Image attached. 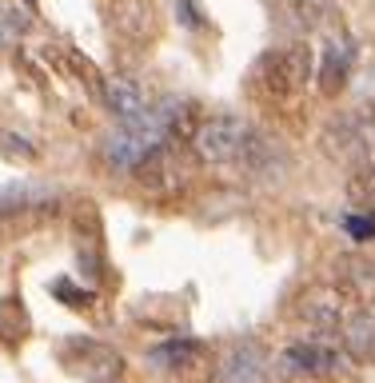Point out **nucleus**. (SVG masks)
<instances>
[{"label":"nucleus","mask_w":375,"mask_h":383,"mask_svg":"<svg viewBox=\"0 0 375 383\" xmlns=\"http://www.w3.org/2000/svg\"><path fill=\"white\" fill-rule=\"evenodd\" d=\"M315 76V56L303 40H288L279 48H268L260 60L251 64V92L263 100V104H275V108H291L296 100L303 96L308 80Z\"/></svg>","instance_id":"1"},{"label":"nucleus","mask_w":375,"mask_h":383,"mask_svg":"<svg viewBox=\"0 0 375 383\" xmlns=\"http://www.w3.org/2000/svg\"><path fill=\"white\" fill-rule=\"evenodd\" d=\"M320 148L327 160L348 164L355 172L375 168V112L355 108L339 112L336 120H327V128L320 132Z\"/></svg>","instance_id":"2"},{"label":"nucleus","mask_w":375,"mask_h":383,"mask_svg":"<svg viewBox=\"0 0 375 383\" xmlns=\"http://www.w3.org/2000/svg\"><path fill=\"white\" fill-rule=\"evenodd\" d=\"M196 156L188 144H176V140H164L156 148L144 156V160L132 168L136 176V184L148 192V196H180L188 184H192V176H196Z\"/></svg>","instance_id":"3"},{"label":"nucleus","mask_w":375,"mask_h":383,"mask_svg":"<svg viewBox=\"0 0 375 383\" xmlns=\"http://www.w3.org/2000/svg\"><path fill=\"white\" fill-rule=\"evenodd\" d=\"M251 136V124L236 112H216L204 116L196 136H192V156L200 164H236L244 144Z\"/></svg>","instance_id":"4"},{"label":"nucleus","mask_w":375,"mask_h":383,"mask_svg":"<svg viewBox=\"0 0 375 383\" xmlns=\"http://www.w3.org/2000/svg\"><path fill=\"white\" fill-rule=\"evenodd\" d=\"M296 320L315 327V332H343L348 320L355 316V299L336 284V280H320V284H308L291 304Z\"/></svg>","instance_id":"5"},{"label":"nucleus","mask_w":375,"mask_h":383,"mask_svg":"<svg viewBox=\"0 0 375 383\" xmlns=\"http://www.w3.org/2000/svg\"><path fill=\"white\" fill-rule=\"evenodd\" d=\"M148 363L180 383H204L216 375L220 359H216V351L204 339H168V344L148 351Z\"/></svg>","instance_id":"6"},{"label":"nucleus","mask_w":375,"mask_h":383,"mask_svg":"<svg viewBox=\"0 0 375 383\" xmlns=\"http://www.w3.org/2000/svg\"><path fill=\"white\" fill-rule=\"evenodd\" d=\"M60 363L88 383H112L124 375V356L100 339H68L60 347Z\"/></svg>","instance_id":"7"},{"label":"nucleus","mask_w":375,"mask_h":383,"mask_svg":"<svg viewBox=\"0 0 375 383\" xmlns=\"http://www.w3.org/2000/svg\"><path fill=\"white\" fill-rule=\"evenodd\" d=\"M279 359H284L288 371L312 375V379H331V375L351 368V359H348V351H343L339 339H296Z\"/></svg>","instance_id":"8"},{"label":"nucleus","mask_w":375,"mask_h":383,"mask_svg":"<svg viewBox=\"0 0 375 383\" xmlns=\"http://www.w3.org/2000/svg\"><path fill=\"white\" fill-rule=\"evenodd\" d=\"M288 148L279 144L275 136H268V132H260V128H251L248 144H244V152H239L236 168L244 176H251V180H263V184H279L284 176H288Z\"/></svg>","instance_id":"9"},{"label":"nucleus","mask_w":375,"mask_h":383,"mask_svg":"<svg viewBox=\"0 0 375 383\" xmlns=\"http://www.w3.org/2000/svg\"><path fill=\"white\" fill-rule=\"evenodd\" d=\"M100 100L120 116V120H136V116H144V112L156 104V100H148V92H144V84H140L136 76H124V72L104 76Z\"/></svg>","instance_id":"10"},{"label":"nucleus","mask_w":375,"mask_h":383,"mask_svg":"<svg viewBox=\"0 0 375 383\" xmlns=\"http://www.w3.org/2000/svg\"><path fill=\"white\" fill-rule=\"evenodd\" d=\"M44 60L56 68L60 76H68V80H76L80 88H88L92 96H100V88H104V76L100 68L88 60L80 48H72V44H44V52H40Z\"/></svg>","instance_id":"11"},{"label":"nucleus","mask_w":375,"mask_h":383,"mask_svg":"<svg viewBox=\"0 0 375 383\" xmlns=\"http://www.w3.org/2000/svg\"><path fill=\"white\" fill-rule=\"evenodd\" d=\"M336 284L355 299V308H375V260H367V256H343Z\"/></svg>","instance_id":"12"},{"label":"nucleus","mask_w":375,"mask_h":383,"mask_svg":"<svg viewBox=\"0 0 375 383\" xmlns=\"http://www.w3.org/2000/svg\"><path fill=\"white\" fill-rule=\"evenodd\" d=\"M339 344L351 363H375V311H355L339 332Z\"/></svg>","instance_id":"13"},{"label":"nucleus","mask_w":375,"mask_h":383,"mask_svg":"<svg viewBox=\"0 0 375 383\" xmlns=\"http://www.w3.org/2000/svg\"><path fill=\"white\" fill-rule=\"evenodd\" d=\"M351 76V52L343 44H327L324 56H320V68H315V84L324 96H339L343 84H348Z\"/></svg>","instance_id":"14"},{"label":"nucleus","mask_w":375,"mask_h":383,"mask_svg":"<svg viewBox=\"0 0 375 383\" xmlns=\"http://www.w3.org/2000/svg\"><path fill=\"white\" fill-rule=\"evenodd\" d=\"M112 25L128 40H152V13L144 0H116L112 4Z\"/></svg>","instance_id":"15"},{"label":"nucleus","mask_w":375,"mask_h":383,"mask_svg":"<svg viewBox=\"0 0 375 383\" xmlns=\"http://www.w3.org/2000/svg\"><path fill=\"white\" fill-rule=\"evenodd\" d=\"M28 335V311L16 296L0 299V347H16L25 344Z\"/></svg>","instance_id":"16"},{"label":"nucleus","mask_w":375,"mask_h":383,"mask_svg":"<svg viewBox=\"0 0 375 383\" xmlns=\"http://www.w3.org/2000/svg\"><path fill=\"white\" fill-rule=\"evenodd\" d=\"M348 204H351V212L375 216V168L348 176Z\"/></svg>","instance_id":"17"},{"label":"nucleus","mask_w":375,"mask_h":383,"mask_svg":"<svg viewBox=\"0 0 375 383\" xmlns=\"http://www.w3.org/2000/svg\"><path fill=\"white\" fill-rule=\"evenodd\" d=\"M288 13H291V20H296V28H315L320 16L327 13V0L324 4H315V0H288Z\"/></svg>","instance_id":"18"},{"label":"nucleus","mask_w":375,"mask_h":383,"mask_svg":"<svg viewBox=\"0 0 375 383\" xmlns=\"http://www.w3.org/2000/svg\"><path fill=\"white\" fill-rule=\"evenodd\" d=\"M343 228H348L351 240H375V216H367V212H351V216H343Z\"/></svg>","instance_id":"19"}]
</instances>
